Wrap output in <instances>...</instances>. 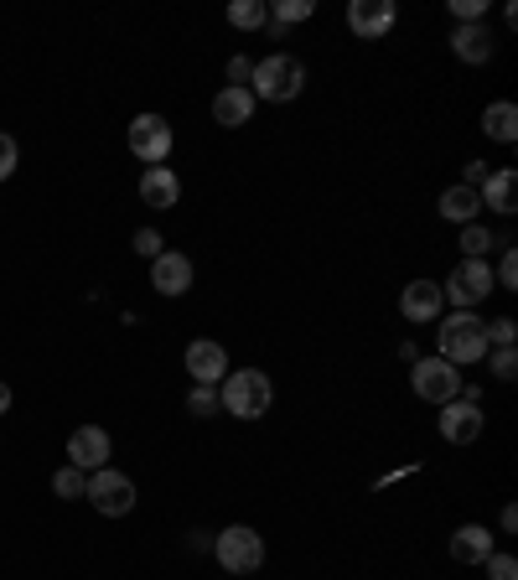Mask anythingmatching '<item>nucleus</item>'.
I'll use <instances>...</instances> for the list:
<instances>
[{
  "label": "nucleus",
  "instance_id": "33",
  "mask_svg": "<svg viewBox=\"0 0 518 580\" xmlns=\"http://www.w3.org/2000/svg\"><path fill=\"white\" fill-rule=\"evenodd\" d=\"M161 249H166V244H161V234H155V228H140V234H136V255L140 259H155Z\"/></svg>",
  "mask_w": 518,
  "mask_h": 580
},
{
  "label": "nucleus",
  "instance_id": "30",
  "mask_svg": "<svg viewBox=\"0 0 518 580\" xmlns=\"http://www.w3.org/2000/svg\"><path fill=\"white\" fill-rule=\"evenodd\" d=\"M487 580H518V560L493 549V555H487Z\"/></svg>",
  "mask_w": 518,
  "mask_h": 580
},
{
  "label": "nucleus",
  "instance_id": "1",
  "mask_svg": "<svg viewBox=\"0 0 518 580\" xmlns=\"http://www.w3.org/2000/svg\"><path fill=\"white\" fill-rule=\"evenodd\" d=\"M435 358L456 363V368H466V363H483L487 358V322L477 316V311H451L446 322H441V332H435Z\"/></svg>",
  "mask_w": 518,
  "mask_h": 580
},
{
  "label": "nucleus",
  "instance_id": "13",
  "mask_svg": "<svg viewBox=\"0 0 518 580\" xmlns=\"http://www.w3.org/2000/svg\"><path fill=\"white\" fill-rule=\"evenodd\" d=\"M68 466H78V472H99V466H109V436H104L99 426H78L68 436Z\"/></svg>",
  "mask_w": 518,
  "mask_h": 580
},
{
  "label": "nucleus",
  "instance_id": "24",
  "mask_svg": "<svg viewBox=\"0 0 518 580\" xmlns=\"http://www.w3.org/2000/svg\"><path fill=\"white\" fill-rule=\"evenodd\" d=\"M487 249H498V239L487 234V223H466L462 228V259H487Z\"/></svg>",
  "mask_w": 518,
  "mask_h": 580
},
{
  "label": "nucleus",
  "instance_id": "11",
  "mask_svg": "<svg viewBox=\"0 0 518 580\" xmlns=\"http://www.w3.org/2000/svg\"><path fill=\"white\" fill-rule=\"evenodd\" d=\"M192 280H197V270H192L187 255H176V249H161V255L151 259V290H155V296H187Z\"/></svg>",
  "mask_w": 518,
  "mask_h": 580
},
{
  "label": "nucleus",
  "instance_id": "35",
  "mask_svg": "<svg viewBox=\"0 0 518 580\" xmlns=\"http://www.w3.org/2000/svg\"><path fill=\"white\" fill-rule=\"evenodd\" d=\"M487 182V161H466V182L462 187H483Z\"/></svg>",
  "mask_w": 518,
  "mask_h": 580
},
{
  "label": "nucleus",
  "instance_id": "2",
  "mask_svg": "<svg viewBox=\"0 0 518 580\" xmlns=\"http://www.w3.org/2000/svg\"><path fill=\"white\" fill-rule=\"evenodd\" d=\"M301 88H306V68L295 63L291 52H270L249 73V94L265 104H291V99H301Z\"/></svg>",
  "mask_w": 518,
  "mask_h": 580
},
{
  "label": "nucleus",
  "instance_id": "15",
  "mask_svg": "<svg viewBox=\"0 0 518 580\" xmlns=\"http://www.w3.org/2000/svg\"><path fill=\"white\" fill-rule=\"evenodd\" d=\"M451 52L462 57V63H493V52H498V42H493V32H487V21H466V26H456L451 32Z\"/></svg>",
  "mask_w": 518,
  "mask_h": 580
},
{
  "label": "nucleus",
  "instance_id": "17",
  "mask_svg": "<svg viewBox=\"0 0 518 580\" xmlns=\"http://www.w3.org/2000/svg\"><path fill=\"white\" fill-rule=\"evenodd\" d=\"M451 560L456 565H487V555H493V534L483 529V524H462V529L451 534Z\"/></svg>",
  "mask_w": 518,
  "mask_h": 580
},
{
  "label": "nucleus",
  "instance_id": "36",
  "mask_svg": "<svg viewBox=\"0 0 518 580\" xmlns=\"http://www.w3.org/2000/svg\"><path fill=\"white\" fill-rule=\"evenodd\" d=\"M498 524H503V534H514V529H518V508H503Z\"/></svg>",
  "mask_w": 518,
  "mask_h": 580
},
{
  "label": "nucleus",
  "instance_id": "16",
  "mask_svg": "<svg viewBox=\"0 0 518 580\" xmlns=\"http://www.w3.org/2000/svg\"><path fill=\"white\" fill-rule=\"evenodd\" d=\"M176 197H182V176H176L172 167H145V176H140V203L145 207H176Z\"/></svg>",
  "mask_w": 518,
  "mask_h": 580
},
{
  "label": "nucleus",
  "instance_id": "28",
  "mask_svg": "<svg viewBox=\"0 0 518 580\" xmlns=\"http://www.w3.org/2000/svg\"><path fill=\"white\" fill-rule=\"evenodd\" d=\"M487 368H493V378L508 384V378H518V353H514V347H498V353L487 358Z\"/></svg>",
  "mask_w": 518,
  "mask_h": 580
},
{
  "label": "nucleus",
  "instance_id": "7",
  "mask_svg": "<svg viewBox=\"0 0 518 580\" xmlns=\"http://www.w3.org/2000/svg\"><path fill=\"white\" fill-rule=\"evenodd\" d=\"M84 497L104 518H125V513L136 508V482L125 477V472H115V466H99V472H88Z\"/></svg>",
  "mask_w": 518,
  "mask_h": 580
},
{
  "label": "nucleus",
  "instance_id": "9",
  "mask_svg": "<svg viewBox=\"0 0 518 580\" xmlns=\"http://www.w3.org/2000/svg\"><path fill=\"white\" fill-rule=\"evenodd\" d=\"M435 430H441V441H451V445H472L477 436H483V405H472V399H451V405H441Z\"/></svg>",
  "mask_w": 518,
  "mask_h": 580
},
{
  "label": "nucleus",
  "instance_id": "37",
  "mask_svg": "<svg viewBox=\"0 0 518 580\" xmlns=\"http://www.w3.org/2000/svg\"><path fill=\"white\" fill-rule=\"evenodd\" d=\"M11 399H17V394H11V384H6V378H0V415L11 410Z\"/></svg>",
  "mask_w": 518,
  "mask_h": 580
},
{
  "label": "nucleus",
  "instance_id": "25",
  "mask_svg": "<svg viewBox=\"0 0 518 580\" xmlns=\"http://www.w3.org/2000/svg\"><path fill=\"white\" fill-rule=\"evenodd\" d=\"M218 410H224V405H218V389H207V384H192L187 415H197V420H213Z\"/></svg>",
  "mask_w": 518,
  "mask_h": 580
},
{
  "label": "nucleus",
  "instance_id": "29",
  "mask_svg": "<svg viewBox=\"0 0 518 580\" xmlns=\"http://www.w3.org/2000/svg\"><path fill=\"white\" fill-rule=\"evenodd\" d=\"M451 17H456V26H466V21H487V0H451Z\"/></svg>",
  "mask_w": 518,
  "mask_h": 580
},
{
  "label": "nucleus",
  "instance_id": "10",
  "mask_svg": "<svg viewBox=\"0 0 518 580\" xmlns=\"http://www.w3.org/2000/svg\"><path fill=\"white\" fill-rule=\"evenodd\" d=\"M395 0H353L347 6V26H353V36H363V42H379V36L395 32Z\"/></svg>",
  "mask_w": 518,
  "mask_h": 580
},
{
  "label": "nucleus",
  "instance_id": "23",
  "mask_svg": "<svg viewBox=\"0 0 518 580\" xmlns=\"http://www.w3.org/2000/svg\"><path fill=\"white\" fill-rule=\"evenodd\" d=\"M228 26H239V32L270 26V6H265V0H234V6H228Z\"/></svg>",
  "mask_w": 518,
  "mask_h": 580
},
{
  "label": "nucleus",
  "instance_id": "20",
  "mask_svg": "<svg viewBox=\"0 0 518 580\" xmlns=\"http://www.w3.org/2000/svg\"><path fill=\"white\" fill-rule=\"evenodd\" d=\"M477 213H483L477 187H446V192H441V218H446V223L466 228V223H477Z\"/></svg>",
  "mask_w": 518,
  "mask_h": 580
},
{
  "label": "nucleus",
  "instance_id": "18",
  "mask_svg": "<svg viewBox=\"0 0 518 580\" xmlns=\"http://www.w3.org/2000/svg\"><path fill=\"white\" fill-rule=\"evenodd\" d=\"M477 197H483V207H493V213H518V171L514 167L487 171V182L477 187Z\"/></svg>",
  "mask_w": 518,
  "mask_h": 580
},
{
  "label": "nucleus",
  "instance_id": "26",
  "mask_svg": "<svg viewBox=\"0 0 518 580\" xmlns=\"http://www.w3.org/2000/svg\"><path fill=\"white\" fill-rule=\"evenodd\" d=\"M84 487H88V477L78 472V466H63V472H52V493L68 497V503H73V497H84Z\"/></svg>",
  "mask_w": 518,
  "mask_h": 580
},
{
  "label": "nucleus",
  "instance_id": "3",
  "mask_svg": "<svg viewBox=\"0 0 518 580\" xmlns=\"http://www.w3.org/2000/svg\"><path fill=\"white\" fill-rule=\"evenodd\" d=\"M270 399H276V384H270L265 368H239V374H228L218 384V405L228 415H239V420H259L270 410Z\"/></svg>",
  "mask_w": 518,
  "mask_h": 580
},
{
  "label": "nucleus",
  "instance_id": "22",
  "mask_svg": "<svg viewBox=\"0 0 518 580\" xmlns=\"http://www.w3.org/2000/svg\"><path fill=\"white\" fill-rule=\"evenodd\" d=\"M316 17V0H280V6H270V32H285V26H301V21Z\"/></svg>",
  "mask_w": 518,
  "mask_h": 580
},
{
  "label": "nucleus",
  "instance_id": "6",
  "mask_svg": "<svg viewBox=\"0 0 518 580\" xmlns=\"http://www.w3.org/2000/svg\"><path fill=\"white\" fill-rule=\"evenodd\" d=\"M410 384H414V394H420L425 405H451V399H462V389H466L462 368L446 363V358H414Z\"/></svg>",
  "mask_w": 518,
  "mask_h": 580
},
{
  "label": "nucleus",
  "instance_id": "19",
  "mask_svg": "<svg viewBox=\"0 0 518 580\" xmlns=\"http://www.w3.org/2000/svg\"><path fill=\"white\" fill-rule=\"evenodd\" d=\"M249 115H255V94H249V88H218V94H213V120L224 125V130L249 125Z\"/></svg>",
  "mask_w": 518,
  "mask_h": 580
},
{
  "label": "nucleus",
  "instance_id": "14",
  "mask_svg": "<svg viewBox=\"0 0 518 580\" xmlns=\"http://www.w3.org/2000/svg\"><path fill=\"white\" fill-rule=\"evenodd\" d=\"M187 374H192V384H207V389H218V384L228 378L224 342H192V347H187Z\"/></svg>",
  "mask_w": 518,
  "mask_h": 580
},
{
  "label": "nucleus",
  "instance_id": "8",
  "mask_svg": "<svg viewBox=\"0 0 518 580\" xmlns=\"http://www.w3.org/2000/svg\"><path fill=\"white\" fill-rule=\"evenodd\" d=\"M172 146H176V136L161 115H136V120H130V151H136L145 167H166Z\"/></svg>",
  "mask_w": 518,
  "mask_h": 580
},
{
  "label": "nucleus",
  "instance_id": "4",
  "mask_svg": "<svg viewBox=\"0 0 518 580\" xmlns=\"http://www.w3.org/2000/svg\"><path fill=\"white\" fill-rule=\"evenodd\" d=\"M213 555H218V565L228 576H255L265 565V539L249 524H228L224 534H213Z\"/></svg>",
  "mask_w": 518,
  "mask_h": 580
},
{
  "label": "nucleus",
  "instance_id": "27",
  "mask_svg": "<svg viewBox=\"0 0 518 580\" xmlns=\"http://www.w3.org/2000/svg\"><path fill=\"white\" fill-rule=\"evenodd\" d=\"M514 337H518L514 316H493L487 322V347H514Z\"/></svg>",
  "mask_w": 518,
  "mask_h": 580
},
{
  "label": "nucleus",
  "instance_id": "12",
  "mask_svg": "<svg viewBox=\"0 0 518 580\" xmlns=\"http://www.w3.org/2000/svg\"><path fill=\"white\" fill-rule=\"evenodd\" d=\"M441 307H446V296H441V286L435 280H410V286L399 290V316L404 322H435L441 316Z\"/></svg>",
  "mask_w": 518,
  "mask_h": 580
},
{
  "label": "nucleus",
  "instance_id": "34",
  "mask_svg": "<svg viewBox=\"0 0 518 580\" xmlns=\"http://www.w3.org/2000/svg\"><path fill=\"white\" fill-rule=\"evenodd\" d=\"M17 161H21L17 140H11V136H0V182H6V176H11V171H17Z\"/></svg>",
  "mask_w": 518,
  "mask_h": 580
},
{
  "label": "nucleus",
  "instance_id": "31",
  "mask_svg": "<svg viewBox=\"0 0 518 580\" xmlns=\"http://www.w3.org/2000/svg\"><path fill=\"white\" fill-rule=\"evenodd\" d=\"M493 280H498L503 290H514V286H518V255H514V249H503V265L493 270Z\"/></svg>",
  "mask_w": 518,
  "mask_h": 580
},
{
  "label": "nucleus",
  "instance_id": "5",
  "mask_svg": "<svg viewBox=\"0 0 518 580\" xmlns=\"http://www.w3.org/2000/svg\"><path fill=\"white\" fill-rule=\"evenodd\" d=\"M493 290H498V280H493V265H487V259H462V265L446 275L441 296H446L456 311H472L477 301H487Z\"/></svg>",
  "mask_w": 518,
  "mask_h": 580
},
{
  "label": "nucleus",
  "instance_id": "21",
  "mask_svg": "<svg viewBox=\"0 0 518 580\" xmlns=\"http://www.w3.org/2000/svg\"><path fill=\"white\" fill-rule=\"evenodd\" d=\"M483 136L498 140V146H514V140H518V109H514V104H508V99L487 104V109H483Z\"/></svg>",
  "mask_w": 518,
  "mask_h": 580
},
{
  "label": "nucleus",
  "instance_id": "32",
  "mask_svg": "<svg viewBox=\"0 0 518 580\" xmlns=\"http://www.w3.org/2000/svg\"><path fill=\"white\" fill-rule=\"evenodd\" d=\"M249 73H255V63L249 57H228V88H249Z\"/></svg>",
  "mask_w": 518,
  "mask_h": 580
}]
</instances>
